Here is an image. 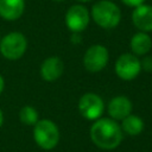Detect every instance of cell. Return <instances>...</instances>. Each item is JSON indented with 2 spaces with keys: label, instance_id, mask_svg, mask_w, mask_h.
Returning a JSON list of instances; mask_svg holds the SVG:
<instances>
[{
  "label": "cell",
  "instance_id": "7a4b0ae2",
  "mask_svg": "<svg viewBox=\"0 0 152 152\" xmlns=\"http://www.w3.org/2000/svg\"><path fill=\"white\" fill-rule=\"evenodd\" d=\"M90 17L97 26L109 30L119 25L121 11L119 6L110 0H99L91 6Z\"/></svg>",
  "mask_w": 152,
  "mask_h": 152
},
{
  "label": "cell",
  "instance_id": "9a60e30c",
  "mask_svg": "<svg viewBox=\"0 0 152 152\" xmlns=\"http://www.w3.org/2000/svg\"><path fill=\"white\" fill-rule=\"evenodd\" d=\"M19 119L24 125L27 126H34L37 121L39 120L38 118V112L36 108L32 106H24L20 112H19Z\"/></svg>",
  "mask_w": 152,
  "mask_h": 152
},
{
  "label": "cell",
  "instance_id": "4fadbf2b",
  "mask_svg": "<svg viewBox=\"0 0 152 152\" xmlns=\"http://www.w3.org/2000/svg\"><path fill=\"white\" fill-rule=\"evenodd\" d=\"M129 46H131L132 53H134L135 56H145L150 52L152 48V39L148 33L138 31L132 36Z\"/></svg>",
  "mask_w": 152,
  "mask_h": 152
},
{
  "label": "cell",
  "instance_id": "7c38bea8",
  "mask_svg": "<svg viewBox=\"0 0 152 152\" xmlns=\"http://www.w3.org/2000/svg\"><path fill=\"white\" fill-rule=\"evenodd\" d=\"M25 11V0H0V17L7 21L19 19Z\"/></svg>",
  "mask_w": 152,
  "mask_h": 152
},
{
  "label": "cell",
  "instance_id": "8fae6325",
  "mask_svg": "<svg viewBox=\"0 0 152 152\" xmlns=\"http://www.w3.org/2000/svg\"><path fill=\"white\" fill-rule=\"evenodd\" d=\"M132 108H133L132 102L127 96L118 95V96H114L109 101L107 110H108L110 119L118 121V120H122L126 116H128L132 112Z\"/></svg>",
  "mask_w": 152,
  "mask_h": 152
},
{
  "label": "cell",
  "instance_id": "5b68a950",
  "mask_svg": "<svg viewBox=\"0 0 152 152\" xmlns=\"http://www.w3.org/2000/svg\"><path fill=\"white\" fill-rule=\"evenodd\" d=\"M116 76L122 81H132L141 71V64L138 56L132 52H125L118 57L114 64Z\"/></svg>",
  "mask_w": 152,
  "mask_h": 152
},
{
  "label": "cell",
  "instance_id": "ac0fdd59",
  "mask_svg": "<svg viewBox=\"0 0 152 152\" xmlns=\"http://www.w3.org/2000/svg\"><path fill=\"white\" fill-rule=\"evenodd\" d=\"M4 88H5V80L0 74V94L4 91Z\"/></svg>",
  "mask_w": 152,
  "mask_h": 152
},
{
  "label": "cell",
  "instance_id": "6da1fadb",
  "mask_svg": "<svg viewBox=\"0 0 152 152\" xmlns=\"http://www.w3.org/2000/svg\"><path fill=\"white\" fill-rule=\"evenodd\" d=\"M121 126L113 119L100 118L90 127L91 141L102 150H114L122 141Z\"/></svg>",
  "mask_w": 152,
  "mask_h": 152
},
{
  "label": "cell",
  "instance_id": "44dd1931",
  "mask_svg": "<svg viewBox=\"0 0 152 152\" xmlns=\"http://www.w3.org/2000/svg\"><path fill=\"white\" fill-rule=\"evenodd\" d=\"M52 1H55V2H63V1H65V0H52Z\"/></svg>",
  "mask_w": 152,
  "mask_h": 152
},
{
  "label": "cell",
  "instance_id": "7402d4cb",
  "mask_svg": "<svg viewBox=\"0 0 152 152\" xmlns=\"http://www.w3.org/2000/svg\"><path fill=\"white\" fill-rule=\"evenodd\" d=\"M0 40H1V36H0Z\"/></svg>",
  "mask_w": 152,
  "mask_h": 152
},
{
  "label": "cell",
  "instance_id": "52a82bcc",
  "mask_svg": "<svg viewBox=\"0 0 152 152\" xmlns=\"http://www.w3.org/2000/svg\"><path fill=\"white\" fill-rule=\"evenodd\" d=\"M64 20L68 30L71 33H81L89 25L90 13L82 4H75L68 8Z\"/></svg>",
  "mask_w": 152,
  "mask_h": 152
},
{
  "label": "cell",
  "instance_id": "d6986e66",
  "mask_svg": "<svg viewBox=\"0 0 152 152\" xmlns=\"http://www.w3.org/2000/svg\"><path fill=\"white\" fill-rule=\"evenodd\" d=\"M2 122H4V114H2V112H1V109H0V128H1V126H2Z\"/></svg>",
  "mask_w": 152,
  "mask_h": 152
},
{
  "label": "cell",
  "instance_id": "277c9868",
  "mask_svg": "<svg viewBox=\"0 0 152 152\" xmlns=\"http://www.w3.org/2000/svg\"><path fill=\"white\" fill-rule=\"evenodd\" d=\"M27 50V39L21 32H10L1 37L0 53L8 61L20 59Z\"/></svg>",
  "mask_w": 152,
  "mask_h": 152
},
{
  "label": "cell",
  "instance_id": "8992f818",
  "mask_svg": "<svg viewBox=\"0 0 152 152\" xmlns=\"http://www.w3.org/2000/svg\"><path fill=\"white\" fill-rule=\"evenodd\" d=\"M108 59V49L102 44H94L86 50L83 55V65L89 72H99L107 66Z\"/></svg>",
  "mask_w": 152,
  "mask_h": 152
},
{
  "label": "cell",
  "instance_id": "ba28073f",
  "mask_svg": "<svg viewBox=\"0 0 152 152\" xmlns=\"http://www.w3.org/2000/svg\"><path fill=\"white\" fill-rule=\"evenodd\" d=\"M104 110V103L100 95L95 93H86L78 100V112L87 120H97Z\"/></svg>",
  "mask_w": 152,
  "mask_h": 152
},
{
  "label": "cell",
  "instance_id": "ffe728a7",
  "mask_svg": "<svg viewBox=\"0 0 152 152\" xmlns=\"http://www.w3.org/2000/svg\"><path fill=\"white\" fill-rule=\"evenodd\" d=\"M76 1H78V2H81V4H86V2H90V1H93V0H76Z\"/></svg>",
  "mask_w": 152,
  "mask_h": 152
},
{
  "label": "cell",
  "instance_id": "3957f363",
  "mask_svg": "<svg viewBox=\"0 0 152 152\" xmlns=\"http://www.w3.org/2000/svg\"><path fill=\"white\" fill-rule=\"evenodd\" d=\"M33 138L40 148L52 150L59 141V129L53 121L42 119L33 127Z\"/></svg>",
  "mask_w": 152,
  "mask_h": 152
},
{
  "label": "cell",
  "instance_id": "30bf717a",
  "mask_svg": "<svg viewBox=\"0 0 152 152\" xmlns=\"http://www.w3.org/2000/svg\"><path fill=\"white\" fill-rule=\"evenodd\" d=\"M132 23L141 32L152 31V5L142 4L134 7L132 12Z\"/></svg>",
  "mask_w": 152,
  "mask_h": 152
},
{
  "label": "cell",
  "instance_id": "9c48e42d",
  "mask_svg": "<svg viewBox=\"0 0 152 152\" xmlns=\"http://www.w3.org/2000/svg\"><path fill=\"white\" fill-rule=\"evenodd\" d=\"M64 71V63L58 56H50L45 58L39 68L40 77L46 82L58 80Z\"/></svg>",
  "mask_w": 152,
  "mask_h": 152
},
{
  "label": "cell",
  "instance_id": "2e32d148",
  "mask_svg": "<svg viewBox=\"0 0 152 152\" xmlns=\"http://www.w3.org/2000/svg\"><path fill=\"white\" fill-rule=\"evenodd\" d=\"M140 64H141V70L152 71V56L145 55V57L140 59Z\"/></svg>",
  "mask_w": 152,
  "mask_h": 152
},
{
  "label": "cell",
  "instance_id": "e0dca14e",
  "mask_svg": "<svg viewBox=\"0 0 152 152\" xmlns=\"http://www.w3.org/2000/svg\"><path fill=\"white\" fill-rule=\"evenodd\" d=\"M122 4H125L126 6H129V7H137L139 5H142L145 4V0H121Z\"/></svg>",
  "mask_w": 152,
  "mask_h": 152
},
{
  "label": "cell",
  "instance_id": "5bb4252c",
  "mask_svg": "<svg viewBox=\"0 0 152 152\" xmlns=\"http://www.w3.org/2000/svg\"><path fill=\"white\" fill-rule=\"evenodd\" d=\"M121 129L128 135H138L144 129V121L140 116L129 114L121 120Z\"/></svg>",
  "mask_w": 152,
  "mask_h": 152
}]
</instances>
